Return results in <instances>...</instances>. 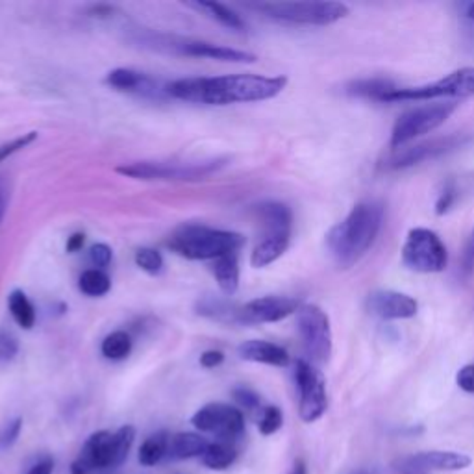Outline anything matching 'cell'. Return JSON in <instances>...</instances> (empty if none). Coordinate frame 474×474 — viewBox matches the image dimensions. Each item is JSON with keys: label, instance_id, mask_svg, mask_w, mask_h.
Returning <instances> with one entry per match:
<instances>
[{"label": "cell", "instance_id": "cell-1", "mask_svg": "<svg viewBox=\"0 0 474 474\" xmlns=\"http://www.w3.org/2000/svg\"><path fill=\"white\" fill-rule=\"evenodd\" d=\"M288 86L286 76L227 74L180 78L167 83V95L193 104L228 106L241 102H262L280 95Z\"/></svg>", "mask_w": 474, "mask_h": 474}, {"label": "cell", "instance_id": "cell-2", "mask_svg": "<svg viewBox=\"0 0 474 474\" xmlns=\"http://www.w3.org/2000/svg\"><path fill=\"white\" fill-rule=\"evenodd\" d=\"M384 225V206L378 201L356 204L326 236V246L341 269H350L375 245Z\"/></svg>", "mask_w": 474, "mask_h": 474}, {"label": "cell", "instance_id": "cell-3", "mask_svg": "<svg viewBox=\"0 0 474 474\" xmlns=\"http://www.w3.org/2000/svg\"><path fill=\"white\" fill-rule=\"evenodd\" d=\"M245 245V237L237 232L217 230L204 225H182L171 239L169 248L185 260L204 262L227 254H237Z\"/></svg>", "mask_w": 474, "mask_h": 474}, {"label": "cell", "instance_id": "cell-4", "mask_svg": "<svg viewBox=\"0 0 474 474\" xmlns=\"http://www.w3.org/2000/svg\"><path fill=\"white\" fill-rule=\"evenodd\" d=\"M135 439L134 427H121L117 432H97L83 444L71 465V474H93L104 469H116L128 458Z\"/></svg>", "mask_w": 474, "mask_h": 474}, {"label": "cell", "instance_id": "cell-5", "mask_svg": "<svg viewBox=\"0 0 474 474\" xmlns=\"http://www.w3.org/2000/svg\"><path fill=\"white\" fill-rule=\"evenodd\" d=\"M253 8L269 19L306 26H328L349 15V6L341 3H260Z\"/></svg>", "mask_w": 474, "mask_h": 474}, {"label": "cell", "instance_id": "cell-6", "mask_svg": "<svg viewBox=\"0 0 474 474\" xmlns=\"http://www.w3.org/2000/svg\"><path fill=\"white\" fill-rule=\"evenodd\" d=\"M225 161H194V163H178V161H135L121 165L117 173L135 178V180H203L217 173Z\"/></svg>", "mask_w": 474, "mask_h": 474}, {"label": "cell", "instance_id": "cell-7", "mask_svg": "<svg viewBox=\"0 0 474 474\" xmlns=\"http://www.w3.org/2000/svg\"><path fill=\"white\" fill-rule=\"evenodd\" d=\"M402 263L413 272H441L449 263L447 246L434 230L411 228L402 246Z\"/></svg>", "mask_w": 474, "mask_h": 474}, {"label": "cell", "instance_id": "cell-8", "mask_svg": "<svg viewBox=\"0 0 474 474\" xmlns=\"http://www.w3.org/2000/svg\"><path fill=\"white\" fill-rule=\"evenodd\" d=\"M449 97H474V67L458 69L427 86L395 88L382 99V102H425Z\"/></svg>", "mask_w": 474, "mask_h": 474}, {"label": "cell", "instance_id": "cell-9", "mask_svg": "<svg viewBox=\"0 0 474 474\" xmlns=\"http://www.w3.org/2000/svg\"><path fill=\"white\" fill-rule=\"evenodd\" d=\"M456 109L454 102H437V104H427L408 109L406 114H402L392 132V149L399 151L404 149L408 143L415 142L417 137L427 135L434 130H437L444 121H447Z\"/></svg>", "mask_w": 474, "mask_h": 474}, {"label": "cell", "instance_id": "cell-10", "mask_svg": "<svg viewBox=\"0 0 474 474\" xmlns=\"http://www.w3.org/2000/svg\"><path fill=\"white\" fill-rule=\"evenodd\" d=\"M297 328L310 364H326L333 345L328 315L315 304H300L297 310Z\"/></svg>", "mask_w": 474, "mask_h": 474}, {"label": "cell", "instance_id": "cell-11", "mask_svg": "<svg viewBox=\"0 0 474 474\" xmlns=\"http://www.w3.org/2000/svg\"><path fill=\"white\" fill-rule=\"evenodd\" d=\"M295 384L298 389V413L304 423H315L328 408L326 382L323 373L308 359L295 364Z\"/></svg>", "mask_w": 474, "mask_h": 474}, {"label": "cell", "instance_id": "cell-12", "mask_svg": "<svg viewBox=\"0 0 474 474\" xmlns=\"http://www.w3.org/2000/svg\"><path fill=\"white\" fill-rule=\"evenodd\" d=\"M147 45H154L156 48L169 50L180 56H191V58H208L217 62H230V64H254L256 56L253 52H245L230 47H222L208 41L197 39H182V38H165V36H149L143 39Z\"/></svg>", "mask_w": 474, "mask_h": 474}, {"label": "cell", "instance_id": "cell-13", "mask_svg": "<svg viewBox=\"0 0 474 474\" xmlns=\"http://www.w3.org/2000/svg\"><path fill=\"white\" fill-rule=\"evenodd\" d=\"M193 427L206 432L215 434L220 441H236L245 432V415L239 408L222 404V402H211L203 406L191 419Z\"/></svg>", "mask_w": 474, "mask_h": 474}, {"label": "cell", "instance_id": "cell-14", "mask_svg": "<svg viewBox=\"0 0 474 474\" xmlns=\"http://www.w3.org/2000/svg\"><path fill=\"white\" fill-rule=\"evenodd\" d=\"M470 142V135L465 134H452L447 137H437L432 142H425L419 145H413L408 149H401L395 152L384 163V169L387 171H399V169H408L417 163H423L428 159H435L439 156H444L449 152H454L461 147H465Z\"/></svg>", "mask_w": 474, "mask_h": 474}, {"label": "cell", "instance_id": "cell-15", "mask_svg": "<svg viewBox=\"0 0 474 474\" xmlns=\"http://www.w3.org/2000/svg\"><path fill=\"white\" fill-rule=\"evenodd\" d=\"M300 308L298 300L289 297H260L246 302L239 308V323L241 324H262V323H278L291 314H297Z\"/></svg>", "mask_w": 474, "mask_h": 474}, {"label": "cell", "instance_id": "cell-16", "mask_svg": "<svg viewBox=\"0 0 474 474\" xmlns=\"http://www.w3.org/2000/svg\"><path fill=\"white\" fill-rule=\"evenodd\" d=\"M367 312L382 321L411 319L419 312V304L406 293L378 289L367 297Z\"/></svg>", "mask_w": 474, "mask_h": 474}, {"label": "cell", "instance_id": "cell-17", "mask_svg": "<svg viewBox=\"0 0 474 474\" xmlns=\"http://www.w3.org/2000/svg\"><path fill=\"white\" fill-rule=\"evenodd\" d=\"M472 463L470 456L454 451H428L408 456L401 461L404 474H427L432 470H461Z\"/></svg>", "mask_w": 474, "mask_h": 474}, {"label": "cell", "instance_id": "cell-18", "mask_svg": "<svg viewBox=\"0 0 474 474\" xmlns=\"http://www.w3.org/2000/svg\"><path fill=\"white\" fill-rule=\"evenodd\" d=\"M106 83L117 91L135 93L147 99H161L167 95V86L161 88L159 82L151 78L145 73H139L134 69H114L106 76Z\"/></svg>", "mask_w": 474, "mask_h": 474}, {"label": "cell", "instance_id": "cell-19", "mask_svg": "<svg viewBox=\"0 0 474 474\" xmlns=\"http://www.w3.org/2000/svg\"><path fill=\"white\" fill-rule=\"evenodd\" d=\"M241 359L253 361V364H265L272 367H288L289 354L284 347L274 345L263 340H248L237 349Z\"/></svg>", "mask_w": 474, "mask_h": 474}, {"label": "cell", "instance_id": "cell-20", "mask_svg": "<svg viewBox=\"0 0 474 474\" xmlns=\"http://www.w3.org/2000/svg\"><path fill=\"white\" fill-rule=\"evenodd\" d=\"M291 234L288 232H278V234H265L258 245L253 250V256H250V263L256 269H263L271 263H274L278 258H282L284 253L289 246Z\"/></svg>", "mask_w": 474, "mask_h": 474}, {"label": "cell", "instance_id": "cell-21", "mask_svg": "<svg viewBox=\"0 0 474 474\" xmlns=\"http://www.w3.org/2000/svg\"><path fill=\"white\" fill-rule=\"evenodd\" d=\"M210 447V441L201 434L193 432H180L169 437V451L167 456L173 460H191L203 458Z\"/></svg>", "mask_w": 474, "mask_h": 474}, {"label": "cell", "instance_id": "cell-22", "mask_svg": "<svg viewBox=\"0 0 474 474\" xmlns=\"http://www.w3.org/2000/svg\"><path fill=\"white\" fill-rule=\"evenodd\" d=\"M258 219L263 222L265 234H278V232H288L291 234V222L293 215L291 210L282 203H262L254 208Z\"/></svg>", "mask_w": 474, "mask_h": 474}, {"label": "cell", "instance_id": "cell-23", "mask_svg": "<svg viewBox=\"0 0 474 474\" xmlns=\"http://www.w3.org/2000/svg\"><path fill=\"white\" fill-rule=\"evenodd\" d=\"M185 6L197 10V12H204L206 15H210L211 19L220 22L222 26H227L228 30L246 32V22L241 19V15L225 4H220V3H187Z\"/></svg>", "mask_w": 474, "mask_h": 474}, {"label": "cell", "instance_id": "cell-24", "mask_svg": "<svg viewBox=\"0 0 474 474\" xmlns=\"http://www.w3.org/2000/svg\"><path fill=\"white\" fill-rule=\"evenodd\" d=\"M215 280L225 295H234L239 288V262L237 254L220 256L213 262Z\"/></svg>", "mask_w": 474, "mask_h": 474}, {"label": "cell", "instance_id": "cell-25", "mask_svg": "<svg viewBox=\"0 0 474 474\" xmlns=\"http://www.w3.org/2000/svg\"><path fill=\"white\" fill-rule=\"evenodd\" d=\"M8 308L13 317V321L22 328V330H32L38 319L36 308L32 300L28 298V295L21 289H15L8 297Z\"/></svg>", "mask_w": 474, "mask_h": 474}, {"label": "cell", "instance_id": "cell-26", "mask_svg": "<svg viewBox=\"0 0 474 474\" xmlns=\"http://www.w3.org/2000/svg\"><path fill=\"white\" fill-rule=\"evenodd\" d=\"M397 86L393 82L384 80V78H366V80H356L350 82L349 86L345 88V91L352 97H364V99H373V100H380L387 95L392 93Z\"/></svg>", "mask_w": 474, "mask_h": 474}, {"label": "cell", "instance_id": "cell-27", "mask_svg": "<svg viewBox=\"0 0 474 474\" xmlns=\"http://www.w3.org/2000/svg\"><path fill=\"white\" fill-rule=\"evenodd\" d=\"M169 437L171 435L167 432H158L149 435L143 441L142 449H139V463L145 467H152L159 463L167 456V451H169Z\"/></svg>", "mask_w": 474, "mask_h": 474}, {"label": "cell", "instance_id": "cell-28", "mask_svg": "<svg viewBox=\"0 0 474 474\" xmlns=\"http://www.w3.org/2000/svg\"><path fill=\"white\" fill-rule=\"evenodd\" d=\"M236 458H237V451L234 449L232 443L217 441V443H210L208 451L203 456V461L208 469L225 470L236 461Z\"/></svg>", "mask_w": 474, "mask_h": 474}, {"label": "cell", "instance_id": "cell-29", "mask_svg": "<svg viewBox=\"0 0 474 474\" xmlns=\"http://www.w3.org/2000/svg\"><path fill=\"white\" fill-rule=\"evenodd\" d=\"M132 347H134V341L130 338V333L125 330H117V332L108 333V336L104 338L100 345V352L106 359L121 361L130 356Z\"/></svg>", "mask_w": 474, "mask_h": 474}, {"label": "cell", "instance_id": "cell-30", "mask_svg": "<svg viewBox=\"0 0 474 474\" xmlns=\"http://www.w3.org/2000/svg\"><path fill=\"white\" fill-rule=\"evenodd\" d=\"M78 288L83 295H88V297H104L111 289V280L104 271L88 269L82 272L80 280H78Z\"/></svg>", "mask_w": 474, "mask_h": 474}, {"label": "cell", "instance_id": "cell-31", "mask_svg": "<svg viewBox=\"0 0 474 474\" xmlns=\"http://www.w3.org/2000/svg\"><path fill=\"white\" fill-rule=\"evenodd\" d=\"M199 314L206 315L215 321H228V323H239V308H234L232 304L225 300H213L206 298L199 306Z\"/></svg>", "mask_w": 474, "mask_h": 474}, {"label": "cell", "instance_id": "cell-32", "mask_svg": "<svg viewBox=\"0 0 474 474\" xmlns=\"http://www.w3.org/2000/svg\"><path fill=\"white\" fill-rule=\"evenodd\" d=\"M134 260H135V265L139 269L145 271L147 274H152V276L163 269V258L156 248H149V246L137 248Z\"/></svg>", "mask_w": 474, "mask_h": 474}, {"label": "cell", "instance_id": "cell-33", "mask_svg": "<svg viewBox=\"0 0 474 474\" xmlns=\"http://www.w3.org/2000/svg\"><path fill=\"white\" fill-rule=\"evenodd\" d=\"M284 425V415L280 411V408L276 406H265L260 413V421H258V427H260V432L263 435H272L276 434L278 430L282 428Z\"/></svg>", "mask_w": 474, "mask_h": 474}, {"label": "cell", "instance_id": "cell-34", "mask_svg": "<svg viewBox=\"0 0 474 474\" xmlns=\"http://www.w3.org/2000/svg\"><path fill=\"white\" fill-rule=\"evenodd\" d=\"M458 199V187L456 182L452 178H449L447 182L443 184L439 194H437V201H435V213L437 215H444L452 210V206L456 204Z\"/></svg>", "mask_w": 474, "mask_h": 474}, {"label": "cell", "instance_id": "cell-35", "mask_svg": "<svg viewBox=\"0 0 474 474\" xmlns=\"http://www.w3.org/2000/svg\"><path fill=\"white\" fill-rule=\"evenodd\" d=\"M36 139H38V134L36 132H28V134H22V135L12 139L10 143L0 145V163H3L4 159H8L10 156L17 154L19 151L26 149L28 145H32L36 142Z\"/></svg>", "mask_w": 474, "mask_h": 474}, {"label": "cell", "instance_id": "cell-36", "mask_svg": "<svg viewBox=\"0 0 474 474\" xmlns=\"http://www.w3.org/2000/svg\"><path fill=\"white\" fill-rule=\"evenodd\" d=\"M234 401L239 404V408H243L246 411H260L262 413V409H263L260 397L253 392V389H246V387L234 389Z\"/></svg>", "mask_w": 474, "mask_h": 474}, {"label": "cell", "instance_id": "cell-37", "mask_svg": "<svg viewBox=\"0 0 474 474\" xmlns=\"http://www.w3.org/2000/svg\"><path fill=\"white\" fill-rule=\"evenodd\" d=\"M19 352V341L13 333L0 330V364H10Z\"/></svg>", "mask_w": 474, "mask_h": 474}, {"label": "cell", "instance_id": "cell-38", "mask_svg": "<svg viewBox=\"0 0 474 474\" xmlns=\"http://www.w3.org/2000/svg\"><path fill=\"white\" fill-rule=\"evenodd\" d=\"M111 260H114V253H111V248L104 243H97L90 248V262L93 263L95 269H108L111 265Z\"/></svg>", "mask_w": 474, "mask_h": 474}, {"label": "cell", "instance_id": "cell-39", "mask_svg": "<svg viewBox=\"0 0 474 474\" xmlns=\"http://www.w3.org/2000/svg\"><path fill=\"white\" fill-rule=\"evenodd\" d=\"M456 384L465 393H472L474 395V364L463 366L458 375H456Z\"/></svg>", "mask_w": 474, "mask_h": 474}, {"label": "cell", "instance_id": "cell-40", "mask_svg": "<svg viewBox=\"0 0 474 474\" xmlns=\"http://www.w3.org/2000/svg\"><path fill=\"white\" fill-rule=\"evenodd\" d=\"M21 428H22V421L21 419H13L12 423H8L4 432L0 434V447H3V449L12 447V444L17 441L19 434H21Z\"/></svg>", "mask_w": 474, "mask_h": 474}, {"label": "cell", "instance_id": "cell-41", "mask_svg": "<svg viewBox=\"0 0 474 474\" xmlns=\"http://www.w3.org/2000/svg\"><path fill=\"white\" fill-rule=\"evenodd\" d=\"M222 361H225V354H222L220 350H206L201 356V366L204 369H215L222 364Z\"/></svg>", "mask_w": 474, "mask_h": 474}, {"label": "cell", "instance_id": "cell-42", "mask_svg": "<svg viewBox=\"0 0 474 474\" xmlns=\"http://www.w3.org/2000/svg\"><path fill=\"white\" fill-rule=\"evenodd\" d=\"M463 271L469 274L474 271V230L467 241L465 253H463Z\"/></svg>", "mask_w": 474, "mask_h": 474}, {"label": "cell", "instance_id": "cell-43", "mask_svg": "<svg viewBox=\"0 0 474 474\" xmlns=\"http://www.w3.org/2000/svg\"><path fill=\"white\" fill-rule=\"evenodd\" d=\"M52 470H54V461L50 458H43L28 469L26 474H52Z\"/></svg>", "mask_w": 474, "mask_h": 474}, {"label": "cell", "instance_id": "cell-44", "mask_svg": "<svg viewBox=\"0 0 474 474\" xmlns=\"http://www.w3.org/2000/svg\"><path fill=\"white\" fill-rule=\"evenodd\" d=\"M83 243H86V236L80 234V232L73 234L69 237V241H67V250H69V253H78V250H82Z\"/></svg>", "mask_w": 474, "mask_h": 474}, {"label": "cell", "instance_id": "cell-45", "mask_svg": "<svg viewBox=\"0 0 474 474\" xmlns=\"http://www.w3.org/2000/svg\"><path fill=\"white\" fill-rule=\"evenodd\" d=\"M289 474H308V470H306L304 461H297V463L293 465V469H291Z\"/></svg>", "mask_w": 474, "mask_h": 474}, {"label": "cell", "instance_id": "cell-46", "mask_svg": "<svg viewBox=\"0 0 474 474\" xmlns=\"http://www.w3.org/2000/svg\"><path fill=\"white\" fill-rule=\"evenodd\" d=\"M465 15H467V19H470V21H474V3L467 6V10H465Z\"/></svg>", "mask_w": 474, "mask_h": 474}, {"label": "cell", "instance_id": "cell-47", "mask_svg": "<svg viewBox=\"0 0 474 474\" xmlns=\"http://www.w3.org/2000/svg\"><path fill=\"white\" fill-rule=\"evenodd\" d=\"M3 211H4V193L0 189V217H3Z\"/></svg>", "mask_w": 474, "mask_h": 474}, {"label": "cell", "instance_id": "cell-48", "mask_svg": "<svg viewBox=\"0 0 474 474\" xmlns=\"http://www.w3.org/2000/svg\"><path fill=\"white\" fill-rule=\"evenodd\" d=\"M352 474H373V472H367V470H358V472H352Z\"/></svg>", "mask_w": 474, "mask_h": 474}, {"label": "cell", "instance_id": "cell-49", "mask_svg": "<svg viewBox=\"0 0 474 474\" xmlns=\"http://www.w3.org/2000/svg\"><path fill=\"white\" fill-rule=\"evenodd\" d=\"M175 474H182V472H175Z\"/></svg>", "mask_w": 474, "mask_h": 474}]
</instances>
